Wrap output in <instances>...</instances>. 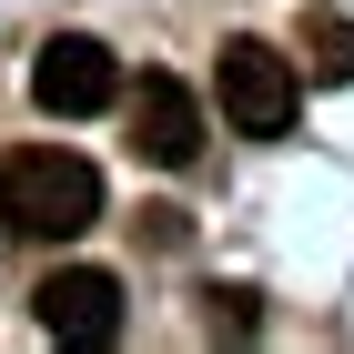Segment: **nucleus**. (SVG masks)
I'll use <instances>...</instances> for the list:
<instances>
[{
    "mask_svg": "<svg viewBox=\"0 0 354 354\" xmlns=\"http://www.w3.org/2000/svg\"><path fill=\"white\" fill-rule=\"evenodd\" d=\"M91 223H102V162H82L71 142L0 152V233L10 243H71Z\"/></svg>",
    "mask_w": 354,
    "mask_h": 354,
    "instance_id": "1",
    "label": "nucleus"
},
{
    "mask_svg": "<svg viewBox=\"0 0 354 354\" xmlns=\"http://www.w3.org/2000/svg\"><path fill=\"white\" fill-rule=\"evenodd\" d=\"M213 91H223V122H233L243 142H283V132H294V111H304V71H294V51H273L263 30L223 41Z\"/></svg>",
    "mask_w": 354,
    "mask_h": 354,
    "instance_id": "2",
    "label": "nucleus"
},
{
    "mask_svg": "<svg viewBox=\"0 0 354 354\" xmlns=\"http://www.w3.org/2000/svg\"><path fill=\"white\" fill-rule=\"evenodd\" d=\"M122 142H132L152 172L203 162V102L183 91V71H132V82H122Z\"/></svg>",
    "mask_w": 354,
    "mask_h": 354,
    "instance_id": "3",
    "label": "nucleus"
},
{
    "mask_svg": "<svg viewBox=\"0 0 354 354\" xmlns=\"http://www.w3.org/2000/svg\"><path fill=\"white\" fill-rule=\"evenodd\" d=\"M30 102L51 122H91L102 102H122V51L91 41V30H51L41 61H30Z\"/></svg>",
    "mask_w": 354,
    "mask_h": 354,
    "instance_id": "4",
    "label": "nucleus"
},
{
    "mask_svg": "<svg viewBox=\"0 0 354 354\" xmlns=\"http://www.w3.org/2000/svg\"><path fill=\"white\" fill-rule=\"evenodd\" d=\"M30 304H41L51 344H111L122 334V273H102V263H61Z\"/></svg>",
    "mask_w": 354,
    "mask_h": 354,
    "instance_id": "5",
    "label": "nucleus"
},
{
    "mask_svg": "<svg viewBox=\"0 0 354 354\" xmlns=\"http://www.w3.org/2000/svg\"><path fill=\"white\" fill-rule=\"evenodd\" d=\"M304 51H314V61H304L314 82H334V91L354 82V21H334V10H314V30H304Z\"/></svg>",
    "mask_w": 354,
    "mask_h": 354,
    "instance_id": "6",
    "label": "nucleus"
},
{
    "mask_svg": "<svg viewBox=\"0 0 354 354\" xmlns=\"http://www.w3.org/2000/svg\"><path fill=\"white\" fill-rule=\"evenodd\" d=\"M203 304H213V334H253V324H263L243 283H213V294H203Z\"/></svg>",
    "mask_w": 354,
    "mask_h": 354,
    "instance_id": "7",
    "label": "nucleus"
}]
</instances>
